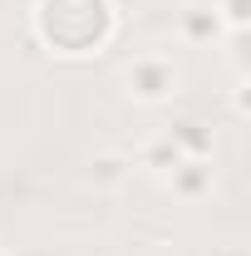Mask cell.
Instances as JSON below:
<instances>
[{
    "label": "cell",
    "mask_w": 251,
    "mask_h": 256,
    "mask_svg": "<svg viewBox=\"0 0 251 256\" xmlns=\"http://www.w3.org/2000/svg\"><path fill=\"white\" fill-rule=\"evenodd\" d=\"M118 84H124L128 104L162 108V104H172L178 89H182V69H178L172 54H162V50H143V54H133V60L118 69Z\"/></svg>",
    "instance_id": "2"
},
{
    "label": "cell",
    "mask_w": 251,
    "mask_h": 256,
    "mask_svg": "<svg viewBox=\"0 0 251 256\" xmlns=\"http://www.w3.org/2000/svg\"><path fill=\"white\" fill-rule=\"evenodd\" d=\"M118 25V0H30V34L54 60H98Z\"/></svg>",
    "instance_id": "1"
},
{
    "label": "cell",
    "mask_w": 251,
    "mask_h": 256,
    "mask_svg": "<svg viewBox=\"0 0 251 256\" xmlns=\"http://www.w3.org/2000/svg\"><path fill=\"white\" fill-rule=\"evenodd\" d=\"M128 178H133V153H118V148H104L84 162V182L94 192H124Z\"/></svg>",
    "instance_id": "5"
},
{
    "label": "cell",
    "mask_w": 251,
    "mask_h": 256,
    "mask_svg": "<svg viewBox=\"0 0 251 256\" xmlns=\"http://www.w3.org/2000/svg\"><path fill=\"white\" fill-rule=\"evenodd\" d=\"M222 20L217 10H212V0H188L182 10H178V40L192 44V50H207V44H217L222 40Z\"/></svg>",
    "instance_id": "4"
},
{
    "label": "cell",
    "mask_w": 251,
    "mask_h": 256,
    "mask_svg": "<svg viewBox=\"0 0 251 256\" xmlns=\"http://www.w3.org/2000/svg\"><path fill=\"white\" fill-rule=\"evenodd\" d=\"M222 40H226L232 69H236V74H251V64H246V40H251V30H232V34H222Z\"/></svg>",
    "instance_id": "9"
},
{
    "label": "cell",
    "mask_w": 251,
    "mask_h": 256,
    "mask_svg": "<svg viewBox=\"0 0 251 256\" xmlns=\"http://www.w3.org/2000/svg\"><path fill=\"white\" fill-rule=\"evenodd\" d=\"M0 256H15V252H10V246H0Z\"/></svg>",
    "instance_id": "11"
},
{
    "label": "cell",
    "mask_w": 251,
    "mask_h": 256,
    "mask_svg": "<svg viewBox=\"0 0 251 256\" xmlns=\"http://www.w3.org/2000/svg\"><path fill=\"white\" fill-rule=\"evenodd\" d=\"M162 133L178 143L182 158H212L217 153V133H212V124H202V118H172Z\"/></svg>",
    "instance_id": "6"
},
{
    "label": "cell",
    "mask_w": 251,
    "mask_h": 256,
    "mask_svg": "<svg viewBox=\"0 0 251 256\" xmlns=\"http://www.w3.org/2000/svg\"><path fill=\"white\" fill-rule=\"evenodd\" d=\"M162 188L172 192L178 202H202V197H212V188H217V168H212V158H182L162 178Z\"/></svg>",
    "instance_id": "3"
},
{
    "label": "cell",
    "mask_w": 251,
    "mask_h": 256,
    "mask_svg": "<svg viewBox=\"0 0 251 256\" xmlns=\"http://www.w3.org/2000/svg\"><path fill=\"white\" fill-rule=\"evenodd\" d=\"M232 114L236 118L251 114V74H236V84H232Z\"/></svg>",
    "instance_id": "10"
},
{
    "label": "cell",
    "mask_w": 251,
    "mask_h": 256,
    "mask_svg": "<svg viewBox=\"0 0 251 256\" xmlns=\"http://www.w3.org/2000/svg\"><path fill=\"white\" fill-rule=\"evenodd\" d=\"M182 162V153H178V143L168 138V133H153L143 148H138V158H133V168H143V172H153V178H168L172 168Z\"/></svg>",
    "instance_id": "7"
},
{
    "label": "cell",
    "mask_w": 251,
    "mask_h": 256,
    "mask_svg": "<svg viewBox=\"0 0 251 256\" xmlns=\"http://www.w3.org/2000/svg\"><path fill=\"white\" fill-rule=\"evenodd\" d=\"M212 10H217L222 30H251V0H212Z\"/></svg>",
    "instance_id": "8"
}]
</instances>
